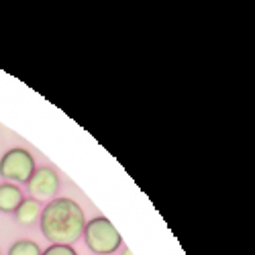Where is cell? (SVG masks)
Listing matches in <instances>:
<instances>
[{
  "mask_svg": "<svg viewBox=\"0 0 255 255\" xmlns=\"http://www.w3.org/2000/svg\"><path fill=\"white\" fill-rule=\"evenodd\" d=\"M61 188V182H59V176L55 174V169L47 167V165H41V167H35L33 176L29 178L27 182V190L31 198L35 200H53Z\"/></svg>",
  "mask_w": 255,
  "mask_h": 255,
  "instance_id": "cell-4",
  "label": "cell"
},
{
  "mask_svg": "<svg viewBox=\"0 0 255 255\" xmlns=\"http://www.w3.org/2000/svg\"><path fill=\"white\" fill-rule=\"evenodd\" d=\"M123 255H133V251H131V249H127V247H125V249H123Z\"/></svg>",
  "mask_w": 255,
  "mask_h": 255,
  "instance_id": "cell-9",
  "label": "cell"
},
{
  "mask_svg": "<svg viewBox=\"0 0 255 255\" xmlns=\"http://www.w3.org/2000/svg\"><path fill=\"white\" fill-rule=\"evenodd\" d=\"M0 255H2V251H0Z\"/></svg>",
  "mask_w": 255,
  "mask_h": 255,
  "instance_id": "cell-10",
  "label": "cell"
},
{
  "mask_svg": "<svg viewBox=\"0 0 255 255\" xmlns=\"http://www.w3.org/2000/svg\"><path fill=\"white\" fill-rule=\"evenodd\" d=\"M23 200V190L16 184H0V212H14Z\"/></svg>",
  "mask_w": 255,
  "mask_h": 255,
  "instance_id": "cell-5",
  "label": "cell"
},
{
  "mask_svg": "<svg viewBox=\"0 0 255 255\" xmlns=\"http://www.w3.org/2000/svg\"><path fill=\"white\" fill-rule=\"evenodd\" d=\"M84 241H86L88 249L98 253V255H111L123 245L121 233L115 229V225L106 217H94L84 225L82 233Z\"/></svg>",
  "mask_w": 255,
  "mask_h": 255,
  "instance_id": "cell-2",
  "label": "cell"
},
{
  "mask_svg": "<svg viewBox=\"0 0 255 255\" xmlns=\"http://www.w3.org/2000/svg\"><path fill=\"white\" fill-rule=\"evenodd\" d=\"M41 210H43V206H41L39 200L35 198H25L23 202L18 204V208L14 210V217L20 225H33L39 221L41 217Z\"/></svg>",
  "mask_w": 255,
  "mask_h": 255,
  "instance_id": "cell-6",
  "label": "cell"
},
{
  "mask_svg": "<svg viewBox=\"0 0 255 255\" xmlns=\"http://www.w3.org/2000/svg\"><path fill=\"white\" fill-rule=\"evenodd\" d=\"M41 249L39 243L31 241V239H20V241H14L8 249V255H41Z\"/></svg>",
  "mask_w": 255,
  "mask_h": 255,
  "instance_id": "cell-7",
  "label": "cell"
},
{
  "mask_svg": "<svg viewBox=\"0 0 255 255\" xmlns=\"http://www.w3.org/2000/svg\"><path fill=\"white\" fill-rule=\"evenodd\" d=\"M35 157L31 151L23 149V147H14V149L6 151L0 157V176L6 182H16V184H27L29 178L35 172Z\"/></svg>",
  "mask_w": 255,
  "mask_h": 255,
  "instance_id": "cell-3",
  "label": "cell"
},
{
  "mask_svg": "<svg viewBox=\"0 0 255 255\" xmlns=\"http://www.w3.org/2000/svg\"><path fill=\"white\" fill-rule=\"evenodd\" d=\"M41 233L51 245H72L84 233V210L72 198L49 200L39 217Z\"/></svg>",
  "mask_w": 255,
  "mask_h": 255,
  "instance_id": "cell-1",
  "label": "cell"
},
{
  "mask_svg": "<svg viewBox=\"0 0 255 255\" xmlns=\"http://www.w3.org/2000/svg\"><path fill=\"white\" fill-rule=\"evenodd\" d=\"M41 255H78L72 245H49L41 251Z\"/></svg>",
  "mask_w": 255,
  "mask_h": 255,
  "instance_id": "cell-8",
  "label": "cell"
}]
</instances>
